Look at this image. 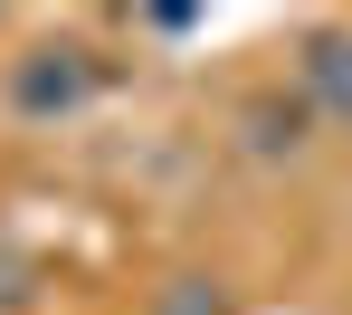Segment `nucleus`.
I'll use <instances>...</instances> for the list:
<instances>
[{
  "label": "nucleus",
  "instance_id": "f257e3e1",
  "mask_svg": "<svg viewBox=\"0 0 352 315\" xmlns=\"http://www.w3.org/2000/svg\"><path fill=\"white\" fill-rule=\"evenodd\" d=\"M96 48H76V39H58V48H29V58L10 67V105L19 115H76L86 96H96Z\"/></svg>",
  "mask_w": 352,
  "mask_h": 315
},
{
  "label": "nucleus",
  "instance_id": "f03ea898",
  "mask_svg": "<svg viewBox=\"0 0 352 315\" xmlns=\"http://www.w3.org/2000/svg\"><path fill=\"white\" fill-rule=\"evenodd\" d=\"M295 86H305V115H324V125L352 134V29H305Z\"/></svg>",
  "mask_w": 352,
  "mask_h": 315
},
{
  "label": "nucleus",
  "instance_id": "7ed1b4c3",
  "mask_svg": "<svg viewBox=\"0 0 352 315\" xmlns=\"http://www.w3.org/2000/svg\"><path fill=\"white\" fill-rule=\"evenodd\" d=\"M248 125H257V153H295V143H305V96H286V105H276V96H257V105H248Z\"/></svg>",
  "mask_w": 352,
  "mask_h": 315
},
{
  "label": "nucleus",
  "instance_id": "20e7f679",
  "mask_svg": "<svg viewBox=\"0 0 352 315\" xmlns=\"http://www.w3.org/2000/svg\"><path fill=\"white\" fill-rule=\"evenodd\" d=\"M162 315H229V306L210 296V277H181L172 296H162Z\"/></svg>",
  "mask_w": 352,
  "mask_h": 315
}]
</instances>
